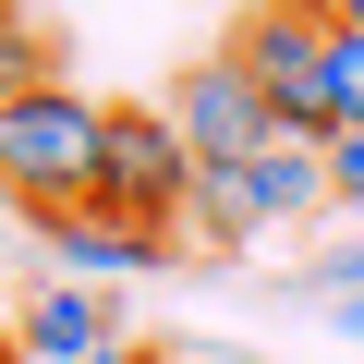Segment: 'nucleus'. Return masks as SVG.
Masks as SVG:
<instances>
[{
	"instance_id": "obj_1",
	"label": "nucleus",
	"mask_w": 364,
	"mask_h": 364,
	"mask_svg": "<svg viewBox=\"0 0 364 364\" xmlns=\"http://www.w3.org/2000/svg\"><path fill=\"white\" fill-rule=\"evenodd\" d=\"M97 122H109V97H85V85H13L0 97V195H13L25 219L37 207H97Z\"/></svg>"
},
{
	"instance_id": "obj_2",
	"label": "nucleus",
	"mask_w": 364,
	"mask_h": 364,
	"mask_svg": "<svg viewBox=\"0 0 364 364\" xmlns=\"http://www.w3.org/2000/svg\"><path fill=\"white\" fill-rule=\"evenodd\" d=\"M328 207V146H267L243 170H195V195H182V219H195V243H255L279 219H316Z\"/></svg>"
},
{
	"instance_id": "obj_3",
	"label": "nucleus",
	"mask_w": 364,
	"mask_h": 364,
	"mask_svg": "<svg viewBox=\"0 0 364 364\" xmlns=\"http://www.w3.org/2000/svg\"><path fill=\"white\" fill-rule=\"evenodd\" d=\"M231 61L267 85L279 134L328 146V0H255V13H243V37H231Z\"/></svg>"
},
{
	"instance_id": "obj_4",
	"label": "nucleus",
	"mask_w": 364,
	"mask_h": 364,
	"mask_svg": "<svg viewBox=\"0 0 364 364\" xmlns=\"http://www.w3.org/2000/svg\"><path fill=\"white\" fill-rule=\"evenodd\" d=\"M182 195H195V146H182V122L146 109V97H109V122H97V207L170 231Z\"/></svg>"
},
{
	"instance_id": "obj_5",
	"label": "nucleus",
	"mask_w": 364,
	"mask_h": 364,
	"mask_svg": "<svg viewBox=\"0 0 364 364\" xmlns=\"http://www.w3.org/2000/svg\"><path fill=\"white\" fill-rule=\"evenodd\" d=\"M158 109L182 122V146H195V170H243V158L291 146V134H279V109H267V85H255V73H243L231 49H207V61H182Z\"/></svg>"
},
{
	"instance_id": "obj_6",
	"label": "nucleus",
	"mask_w": 364,
	"mask_h": 364,
	"mask_svg": "<svg viewBox=\"0 0 364 364\" xmlns=\"http://www.w3.org/2000/svg\"><path fill=\"white\" fill-rule=\"evenodd\" d=\"M37 243H49V279H146V267H170L182 255V231H158V219H109V207H37L25 219Z\"/></svg>"
},
{
	"instance_id": "obj_7",
	"label": "nucleus",
	"mask_w": 364,
	"mask_h": 364,
	"mask_svg": "<svg viewBox=\"0 0 364 364\" xmlns=\"http://www.w3.org/2000/svg\"><path fill=\"white\" fill-rule=\"evenodd\" d=\"M13 352H37V364H97V352H109L97 291H85V279H49V291L25 304V340H13Z\"/></svg>"
},
{
	"instance_id": "obj_8",
	"label": "nucleus",
	"mask_w": 364,
	"mask_h": 364,
	"mask_svg": "<svg viewBox=\"0 0 364 364\" xmlns=\"http://www.w3.org/2000/svg\"><path fill=\"white\" fill-rule=\"evenodd\" d=\"M61 61H49V37H37V13H13V0H0V97L13 85H49Z\"/></svg>"
},
{
	"instance_id": "obj_9",
	"label": "nucleus",
	"mask_w": 364,
	"mask_h": 364,
	"mask_svg": "<svg viewBox=\"0 0 364 364\" xmlns=\"http://www.w3.org/2000/svg\"><path fill=\"white\" fill-rule=\"evenodd\" d=\"M328 207L364 219V134H328Z\"/></svg>"
},
{
	"instance_id": "obj_10",
	"label": "nucleus",
	"mask_w": 364,
	"mask_h": 364,
	"mask_svg": "<svg viewBox=\"0 0 364 364\" xmlns=\"http://www.w3.org/2000/svg\"><path fill=\"white\" fill-rule=\"evenodd\" d=\"M328 291H364V231H352V243L328 255Z\"/></svg>"
},
{
	"instance_id": "obj_11",
	"label": "nucleus",
	"mask_w": 364,
	"mask_h": 364,
	"mask_svg": "<svg viewBox=\"0 0 364 364\" xmlns=\"http://www.w3.org/2000/svg\"><path fill=\"white\" fill-rule=\"evenodd\" d=\"M328 304H340L328 328H340V340H364V291H328Z\"/></svg>"
},
{
	"instance_id": "obj_12",
	"label": "nucleus",
	"mask_w": 364,
	"mask_h": 364,
	"mask_svg": "<svg viewBox=\"0 0 364 364\" xmlns=\"http://www.w3.org/2000/svg\"><path fill=\"white\" fill-rule=\"evenodd\" d=\"M97 364H146V352H134V340H109V352H97Z\"/></svg>"
},
{
	"instance_id": "obj_13",
	"label": "nucleus",
	"mask_w": 364,
	"mask_h": 364,
	"mask_svg": "<svg viewBox=\"0 0 364 364\" xmlns=\"http://www.w3.org/2000/svg\"><path fill=\"white\" fill-rule=\"evenodd\" d=\"M328 13H340V25H364V0H328Z\"/></svg>"
}]
</instances>
